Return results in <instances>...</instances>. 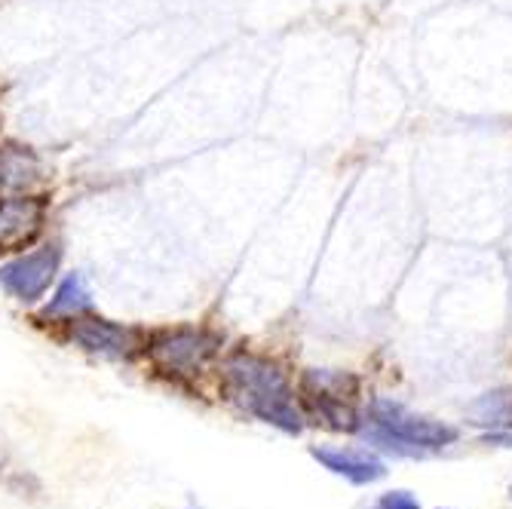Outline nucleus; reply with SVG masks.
I'll return each mask as SVG.
<instances>
[{"mask_svg":"<svg viewBox=\"0 0 512 509\" xmlns=\"http://www.w3.org/2000/svg\"><path fill=\"white\" fill-rule=\"evenodd\" d=\"M227 378L234 384V393L240 396V402L255 418L292 436L304 430V418L295 405L292 387L273 362L252 356V353H237L227 362Z\"/></svg>","mask_w":512,"mask_h":509,"instance_id":"obj_1","label":"nucleus"},{"mask_svg":"<svg viewBox=\"0 0 512 509\" xmlns=\"http://www.w3.org/2000/svg\"><path fill=\"white\" fill-rule=\"evenodd\" d=\"M371 436L378 442H387L390 448L399 445V451H417V448H442L451 445L457 439V430L433 421V418H421L396 402H375L371 405Z\"/></svg>","mask_w":512,"mask_h":509,"instance_id":"obj_2","label":"nucleus"},{"mask_svg":"<svg viewBox=\"0 0 512 509\" xmlns=\"http://www.w3.org/2000/svg\"><path fill=\"white\" fill-rule=\"evenodd\" d=\"M304 399L316 408L319 418L335 430H356L359 418L353 411L356 378L344 372H325V368H310L301 378Z\"/></svg>","mask_w":512,"mask_h":509,"instance_id":"obj_3","label":"nucleus"},{"mask_svg":"<svg viewBox=\"0 0 512 509\" xmlns=\"http://www.w3.org/2000/svg\"><path fill=\"white\" fill-rule=\"evenodd\" d=\"M221 338L206 329H169L151 341V359L166 375H194L215 356Z\"/></svg>","mask_w":512,"mask_h":509,"instance_id":"obj_4","label":"nucleus"},{"mask_svg":"<svg viewBox=\"0 0 512 509\" xmlns=\"http://www.w3.org/2000/svg\"><path fill=\"white\" fill-rule=\"evenodd\" d=\"M62 252L59 246H40L28 255H19L7 264H0V286H4L16 301H37L59 273Z\"/></svg>","mask_w":512,"mask_h":509,"instance_id":"obj_5","label":"nucleus"},{"mask_svg":"<svg viewBox=\"0 0 512 509\" xmlns=\"http://www.w3.org/2000/svg\"><path fill=\"white\" fill-rule=\"evenodd\" d=\"M71 338L89 353L111 356V359H129L142 347V332L120 326V322L102 319V316H77L71 319Z\"/></svg>","mask_w":512,"mask_h":509,"instance_id":"obj_6","label":"nucleus"},{"mask_svg":"<svg viewBox=\"0 0 512 509\" xmlns=\"http://www.w3.org/2000/svg\"><path fill=\"white\" fill-rule=\"evenodd\" d=\"M46 221V203L40 197H7L0 200V255L22 252L31 246Z\"/></svg>","mask_w":512,"mask_h":509,"instance_id":"obj_7","label":"nucleus"},{"mask_svg":"<svg viewBox=\"0 0 512 509\" xmlns=\"http://www.w3.org/2000/svg\"><path fill=\"white\" fill-rule=\"evenodd\" d=\"M310 454L319 460V464L335 473L344 476L353 485H371L387 476V464L368 448H356V445H319L310 448Z\"/></svg>","mask_w":512,"mask_h":509,"instance_id":"obj_8","label":"nucleus"},{"mask_svg":"<svg viewBox=\"0 0 512 509\" xmlns=\"http://www.w3.org/2000/svg\"><path fill=\"white\" fill-rule=\"evenodd\" d=\"M89 307H92V295L86 289V280L80 273H71L68 280L59 286L56 298L46 304L43 316L46 319H77V316L89 313Z\"/></svg>","mask_w":512,"mask_h":509,"instance_id":"obj_9","label":"nucleus"},{"mask_svg":"<svg viewBox=\"0 0 512 509\" xmlns=\"http://www.w3.org/2000/svg\"><path fill=\"white\" fill-rule=\"evenodd\" d=\"M375 509H421V503H417V497L408 491H387L378 497Z\"/></svg>","mask_w":512,"mask_h":509,"instance_id":"obj_10","label":"nucleus"},{"mask_svg":"<svg viewBox=\"0 0 512 509\" xmlns=\"http://www.w3.org/2000/svg\"><path fill=\"white\" fill-rule=\"evenodd\" d=\"M482 442H503V448H512V436H497V433H491V436H485Z\"/></svg>","mask_w":512,"mask_h":509,"instance_id":"obj_11","label":"nucleus"},{"mask_svg":"<svg viewBox=\"0 0 512 509\" xmlns=\"http://www.w3.org/2000/svg\"><path fill=\"white\" fill-rule=\"evenodd\" d=\"M509 497H512V485H509Z\"/></svg>","mask_w":512,"mask_h":509,"instance_id":"obj_12","label":"nucleus"}]
</instances>
